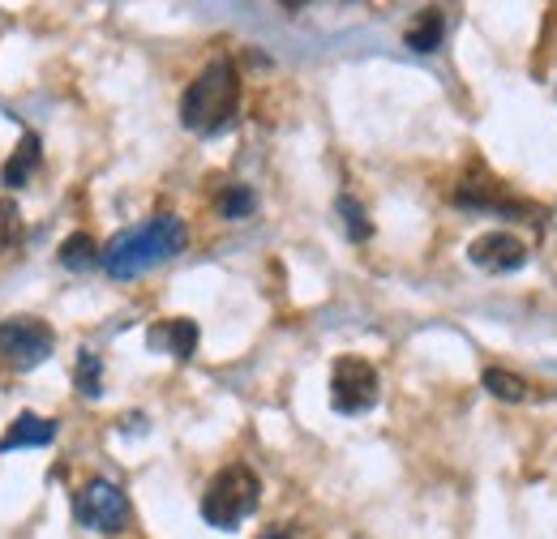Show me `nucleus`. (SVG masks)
Listing matches in <instances>:
<instances>
[{
	"mask_svg": "<svg viewBox=\"0 0 557 539\" xmlns=\"http://www.w3.org/2000/svg\"><path fill=\"white\" fill-rule=\"evenodd\" d=\"M185 245H189L185 223L176 214H154V218H146V223H138V227H129V231H121V236L108 240L103 270H108V278L125 283V278H138L146 270L172 262L176 253H185Z\"/></svg>",
	"mask_w": 557,
	"mask_h": 539,
	"instance_id": "obj_1",
	"label": "nucleus"
},
{
	"mask_svg": "<svg viewBox=\"0 0 557 539\" xmlns=\"http://www.w3.org/2000/svg\"><path fill=\"white\" fill-rule=\"evenodd\" d=\"M236 108H240V73H236V65H232L227 57H219V61H210V65L194 77V86L181 95V125H185L189 134L210 137L232 125Z\"/></svg>",
	"mask_w": 557,
	"mask_h": 539,
	"instance_id": "obj_2",
	"label": "nucleus"
},
{
	"mask_svg": "<svg viewBox=\"0 0 557 539\" xmlns=\"http://www.w3.org/2000/svg\"><path fill=\"white\" fill-rule=\"evenodd\" d=\"M258 497H262V479L253 467L245 463H232L214 475L202 492V518L219 531H236L253 510H258Z\"/></svg>",
	"mask_w": 557,
	"mask_h": 539,
	"instance_id": "obj_3",
	"label": "nucleus"
},
{
	"mask_svg": "<svg viewBox=\"0 0 557 539\" xmlns=\"http://www.w3.org/2000/svg\"><path fill=\"white\" fill-rule=\"evenodd\" d=\"M57 351V335L44 317H30V313H13L0 322V355L13 373H30L39 368L48 355Z\"/></svg>",
	"mask_w": 557,
	"mask_h": 539,
	"instance_id": "obj_4",
	"label": "nucleus"
},
{
	"mask_svg": "<svg viewBox=\"0 0 557 539\" xmlns=\"http://www.w3.org/2000/svg\"><path fill=\"white\" fill-rule=\"evenodd\" d=\"M73 518L86 527V531H99V536H121L129 527V497L112 484V479H90L77 488L73 497Z\"/></svg>",
	"mask_w": 557,
	"mask_h": 539,
	"instance_id": "obj_5",
	"label": "nucleus"
},
{
	"mask_svg": "<svg viewBox=\"0 0 557 539\" xmlns=\"http://www.w3.org/2000/svg\"><path fill=\"white\" fill-rule=\"evenodd\" d=\"M377 394H382V381H377V368L364 355H339L331 364V406L339 415H364V411H373Z\"/></svg>",
	"mask_w": 557,
	"mask_h": 539,
	"instance_id": "obj_6",
	"label": "nucleus"
},
{
	"mask_svg": "<svg viewBox=\"0 0 557 539\" xmlns=\"http://www.w3.org/2000/svg\"><path fill=\"white\" fill-rule=\"evenodd\" d=\"M468 262L476 270H488V274H515L528 262V245L510 231H485L468 245Z\"/></svg>",
	"mask_w": 557,
	"mask_h": 539,
	"instance_id": "obj_7",
	"label": "nucleus"
},
{
	"mask_svg": "<svg viewBox=\"0 0 557 539\" xmlns=\"http://www.w3.org/2000/svg\"><path fill=\"white\" fill-rule=\"evenodd\" d=\"M198 342H202V330H198L194 317H163V322H154V326L146 330V347H150V351H163V355H172V360H181V364L194 360Z\"/></svg>",
	"mask_w": 557,
	"mask_h": 539,
	"instance_id": "obj_8",
	"label": "nucleus"
},
{
	"mask_svg": "<svg viewBox=\"0 0 557 539\" xmlns=\"http://www.w3.org/2000/svg\"><path fill=\"white\" fill-rule=\"evenodd\" d=\"M52 441H57V419H44V415H35V411H22V415L4 428L0 454H13V450H44V446H52Z\"/></svg>",
	"mask_w": 557,
	"mask_h": 539,
	"instance_id": "obj_9",
	"label": "nucleus"
},
{
	"mask_svg": "<svg viewBox=\"0 0 557 539\" xmlns=\"http://www.w3.org/2000/svg\"><path fill=\"white\" fill-rule=\"evenodd\" d=\"M39 150H44V146H39V134H30V129H26L22 141H17V150L9 154V163L0 167V185H4V189H22V185L39 172V159H44Z\"/></svg>",
	"mask_w": 557,
	"mask_h": 539,
	"instance_id": "obj_10",
	"label": "nucleus"
},
{
	"mask_svg": "<svg viewBox=\"0 0 557 539\" xmlns=\"http://www.w3.org/2000/svg\"><path fill=\"white\" fill-rule=\"evenodd\" d=\"M442 35H446V17H442V9H420L417 22L404 30V43L420 52V57H429L437 43H442Z\"/></svg>",
	"mask_w": 557,
	"mask_h": 539,
	"instance_id": "obj_11",
	"label": "nucleus"
},
{
	"mask_svg": "<svg viewBox=\"0 0 557 539\" xmlns=\"http://www.w3.org/2000/svg\"><path fill=\"white\" fill-rule=\"evenodd\" d=\"M57 258H61V266L73 270V274H86V270L103 266V253H99V245L86 236V231H73L61 240V249H57Z\"/></svg>",
	"mask_w": 557,
	"mask_h": 539,
	"instance_id": "obj_12",
	"label": "nucleus"
},
{
	"mask_svg": "<svg viewBox=\"0 0 557 539\" xmlns=\"http://www.w3.org/2000/svg\"><path fill=\"white\" fill-rule=\"evenodd\" d=\"M485 390L497 399V403H523L528 394H532V386L519 377V373H510V368H485Z\"/></svg>",
	"mask_w": 557,
	"mask_h": 539,
	"instance_id": "obj_13",
	"label": "nucleus"
},
{
	"mask_svg": "<svg viewBox=\"0 0 557 539\" xmlns=\"http://www.w3.org/2000/svg\"><path fill=\"white\" fill-rule=\"evenodd\" d=\"M73 386H77L82 399H103V360H99L95 351H77Z\"/></svg>",
	"mask_w": 557,
	"mask_h": 539,
	"instance_id": "obj_14",
	"label": "nucleus"
},
{
	"mask_svg": "<svg viewBox=\"0 0 557 539\" xmlns=\"http://www.w3.org/2000/svg\"><path fill=\"white\" fill-rule=\"evenodd\" d=\"M339 214H344V223H348V240H356V245H360V240H369V236H373V223H369L364 205L356 202V198H348V193H344V198H339Z\"/></svg>",
	"mask_w": 557,
	"mask_h": 539,
	"instance_id": "obj_15",
	"label": "nucleus"
},
{
	"mask_svg": "<svg viewBox=\"0 0 557 539\" xmlns=\"http://www.w3.org/2000/svg\"><path fill=\"white\" fill-rule=\"evenodd\" d=\"M219 214H223V218H245V214H253V189H249V185L223 189V193H219Z\"/></svg>",
	"mask_w": 557,
	"mask_h": 539,
	"instance_id": "obj_16",
	"label": "nucleus"
},
{
	"mask_svg": "<svg viewBox=\"0 0 557 539\" xmlns=\"http://www.w3.org/2000/svg\"><path fill=\"white\" fill-rule=\"evenodd\" d=\"M22 236V210L13 198H0V249H9Z\"/></svg>",
	"mask_w": 557,
	"mask_h": 539,
	"instance_id": "obj_17",
	"label": "nucleus"
},
{
	"mask_svg": "<svg viewBox=\"0 0 557 539\" xmlns=\"http://www.w3.org/2000/svg\"><path fill=\"white\" fill-rule=\"evenodd\" d=\"M262 539H305V536H300V527H271Z\"/></svg>",
	"mask_w": 557,
	"mask_h": 539,
	"instance_id": "obj_18",
	"label": "nucleus"
},
{
	"mask_svg": "<svg viewBox=\"0 0 557 539\" xmlns=\"http://www.w3.org/2000/svg\"><path fill=\"white\" fill-rule=\"evenodd\" d=\"M356 539H364V536H356Z\"/></svg>",
	"mask_w": 557,
	"mask_h": 539,
	"instance_id": "obj_19",
	"label": "nucleus"
}]
</instances>
